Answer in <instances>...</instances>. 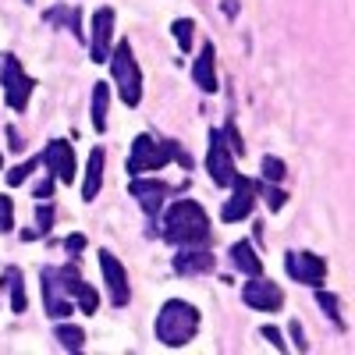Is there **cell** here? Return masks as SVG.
<instances>
[{
  "instance_id": "cell-33",
  "label": "cell",
  "mask_w": 355,
  "mask_h": 355,
  "mask_svg": "<svg viewBox=\"0 0 355 355\" xmlns=\"http://www.w3.org/2000/svg\"><path fill=\"white\" fill-rule=\"evenodd\" d=\"M288 334L295 341V352H309V341H306V331H302V320H288Z\"/></svg>"
},
{
  "instance_id": "cell-25",
  "label": "cell",
  "mask_w": 355,
  "mask_h": 355,
  "mask_svg": "<svg viewBox=\"0 0 355 355\" xmlns=\"http://www.w3.org/2000/svg\"><path fill=\"white\" fill-rule=\"evenodd\" d=\"M171 36H174V43H178L182 53H192V46H196V21L192 18H174L171 21Z\"/></svg>"
},
{
  "instance_id": "cell-36",
  "label": "cell",
  "mask_w": 355,
  "mask_h": 355,
  "mask_svg": "<svg viewBox=\"0 0 355 355\" xmlns=\"http://www.w3.org/2000/svg\"><path fill=\"white\" fill-rule=\"evenodd\" d=\"M53 185H57V178L46 171V178H43V182L33 189V192H36V199H50V196H53Z\"/></svg>"
},
{
  "instance_id": "cell-22",
  "label": "cell",
  "mask_w": 355,
  "mask_h": 355,
  "mask_svg": "<svg viewBox=\"0 0 355 355\" xmlns=\"http://www.w3.org/2000/svg\"><path fill=\"white\" fill-rule=\"evenodd\" d=\"M53 341L61 345L64 352H82V348H85V331L78 327V323L53 320Z\"/></svg>"
},
{
  "instance_id": "cell-18",
  "label": "cell",
  "mask_w": 355,
  "mask_h": 355,
  "mask_svg": "<svg viewBox=\"0 0 355 355\" xmlns=\"http://www.w3.org/2000/svg\"><path fill=\"white\" fill-rule=\"evenodd\" d=\"M103 164H107V150L103 146H93L89 150V160H85V182H82V199L93 202L103 189Z\"/></svg>"
},
{
  "instance_id": "cell-11",
  "label": "cell",
  "mask_w": 355,
  "mask_h": 355,
  "mask_svg": "<svg viewBox=\"0 0 355 355\" xmlns=\"http://www.w3.org/2000/svg\"><path fill=\"white\" fill-rule=\"evenodd\" d=\"M100 270H103V284H107V299L114 309H125L132 302V288H128V270L110 249H100Z\"/></svg>"
},
{
  "instance_id": "cell-20",
  "label": "cell",
  "mask_w": 355,
  "mask_h": 355,
  "mask_svg": "<svg viewBox=\"0 0 355 355\" xmlns=\"http://www.w3.org/2000/svg\"><path fill=\"white\" fill-rule=\"evenodd\" d=\"M227 256H231V266L234 270H242L245 277H259L263 274V259L256 256V245L252 242H234L231 249H227Z\"/></svg>"
},
{
  "instance_id": "cell-28",
  "label": "cell",
  "mask_w": 355,
  "mask_h": 355,
  "mask_svg": "<svg viewBox=\"0 0 355 355\" xmlns=\"http://www.w3.org/2000/svg\"><path fill=\"white\" fill-rule=\"evenodd\" d=\"M259 196L266 199V210H270V214H281L284 202H288L284 189H281V185H270V182H263V178H259Z\"/></svg>"
},
{
  "instance_id": "cell-37",
  "label": "cell",
  "mask_w": 355,
  "mask_h": 355,
  "mask_svg": "<svg viewBox=\"0 0 355 355\" xmlns=\"http://www.w3.org/2000/svg\"><path fill=\"white\" fill-rule=\"evenodd\" d=\"M220 11L227 18H239V0H220Z\"/></svg>"
},
{
  "instance_id": "cell-35",
  "label": "cell",
  "mask_w": 355,
  "mask_h": 355,
  "mask_svg": "<svg viewBox=\"0 0 355 355\" xmlns=\"http://www.w3.org/2000/svg\"><path fill=\"white\" fill-rule=\"evenodd\" d=\"M4 135H8V150H11V153H25V139H21V132H18L15 125H8Z\"/></svg>"
},
{
  "instance_id": "cell-19",
  "label": "cell",
  "mask_w": 355,
  "mask_h": 355,
  "mask_svg": "<svg viewBox=\"0 0 355 355\" xmlns=\"http://www.w3.org/2000/svg\"><path fill=\"white\" fill-rule=\"evenodd\" d=\"M43 21L50 28H71V36L78 43H85V28H82V8H64V4H53L43 11Z\"/></svg>"
},
{
  "instance_id": "cell-32",
  "label": "cell",
  "mask_w": 355,
  "mask_h": 355,
  "mask_svg": "<svg viewBox=\"0 0 355 355\" xmlns=\"http://www.w3.org/2000/svg\"><path fill=\"white\" fill-rule=\"evenodd\" d=\"M85 242H89V239H85L82 231H71L68 239H64V252H68V259H75V263H78V259H82V252H85Z\"/></svg>"
},
{
  "instance_id": "cell-8",
  "label": "cell",
  "mask_w": 355,
  "mask_h": 355,
  "mask_svg": "<svg viewBox=\"0 0 355 355\" xmlns=\"http://www.w3.org/2000/svg\"><path fill=\"white\" fill-rule=\"evenodd\" d=\"M206 171H210L217 189H231L234 174H239V167H234V153L227 150L220 128H210V135H206Z\"/></svg>"
},
{
  "instance_id": "cell-3",
  "label": "cell",
  "mask_w": 355,
  "mask_h": 355,
  "mask_svg": "<svg viewBox=\"0 0 355 355\" xmlns=\"http://www.w3.org/2000/svg\"><path fill=\"white\" fill-rule=\"evenodd\" d=\"M199 323H202V316H199V309L192 302L167 299L160 306L157 320H153V334H157V341L164 348H185L199 334Z\"/></svg>"
},
{
  "instance_id": "cell-12",
  "label": "cell",
  "mask_w": 355,
  "mask_h": 355,
  "mask_svg": "<svg viewBox=\"0 0 355 355\" xmlns=\"http://www.w3.org/2000/svg\"><path fill=\"white\" fill-rule=\"evenodd\" d=\"M284 274L295 281V284H309V288H320L323 277H327V263L316 252H299V249H288L284 252Z\"/></svg>"
},
{
  "instance_id": "cell-15",
  "label": "cell",
  "mask_w": 355,
  "mask_h": 355,
  "mask_svg": "<svg viewBox=\"0 0 355 355\" xmlns=\"http://www.w3.org/2000/svg\"><path fill=\"white\" fill-rule=\"evenodd\" d=\"M40 291H43V306H46V316L50 320H68L75 313V302H71V295L61 288V281H57L53 274V266H43L40 270Z\"/></svg>"
},
{
  "instance_id": "cell-26",
  "label": "cell",
  "mask_w": 355,
  "mask_h": 355,
  "mask_svg": "<svg viewBox=\"0 0 355 355\" xmlns=\"http://www.w3.org/2000/svg\"><path fill=\"white\" fill-rule=\"evenodd\" d=\"M284 174H288V164H284L281 157L266 153V157L259 160V178H263V182H270V185H281V182H284Z\"/></svg>"
},
{
  "instance_id": "cell-10",
  "label": "cell",
  "mask_w": 355,
  "mask_h": 355,
  "mask_svg": "<svg viewBox=\"0 0 355 355\" xmlns=\"http://www.w3.org/2000/svg\"><path fill=\"white\" fill-rule=\"evenodd\" d=\"M114 25H117V15L114 8H96L93 11V21H89V61L93 64H107L110 61V50H114Z\"/></svg>"
},
{
  "instance_id": "cell-27",
  "label": "cell",
  "mask_w": 355,
  "mask_h": 355,
  "mask_svg": "<svg viewBox=\"0 0 355 355\" xmlns=\"http://www.w3.org/2000/svg\"><path fill=\"white\" fill-rule=\"evenodd\" d=\"M53 224H57V206L50 202V199H43L40 206H36V234H40V239H46V234L53 231Z\"/></svg>"
},
{
  "instance_id": "cell-23",
  "label": "cell",
  "mask_w": 355,
  "mask_h": 355,
  "mask_svg": "<svg viewBox=\"0 0 355 355\" xmlns=\"http://www.w3.org/2000/svg\"><path fill=\"white\" fill-rule=\"evenodd\" d=\"M110 85L107 82H96L93 85V128L103 135L107 132V125H110Z\"/></svg>"
},
{
  "instance_id": "cell-24",
  "label": "cell",
  "mask_w": 355,
  "mask_h": 355,
  "mask_svg": "<svg viewBox=\"0 0 355 355\" xmlns=\"http://www.w3.org/2000/svg\"><path fill=\"white\" fill-rule=\"evenodd\" d=\"M313 291H316V302H320V309L327 313V320L334 323L338 331H348V323H345V316H341V299H338V295H334V291H327L323 284H320V288H313Z\"/></svg>"
},
{
  "instance_id": "cell-39",
  "label": "cell",
  "mask_w": 355,
  "mask_h": 355,
  "mask_svg": "<svg viewBox=\"0 0 355 355\" xmlns=\"http://www.w3.org/2000/svg\"><path fill=\"white\" fill-rule=\"evenodd\" d=\"M25 4H33V0H25Z\"/></svg>"
},
{
  "instance_id": "cell-5",
  "label": "cell",
  "mask_w": 355,
  "mask_h": 355,
  "mask_svg": "<svg viewBox=\"0 0 355 355\" xmlns=\"http://www.w3.org/2000/svg\"><path fill=\"white\" fill-rule=\"evenodd\" d=\"M185 185H171V182H164V178H153V174H139V178H132L128 182V192H132V199L142 206V214H146V220H150V234H153V227H157V220H160V210L164 206L182 192ZM157 239V234H153Z\"/></svg>"
},
{
  "instance_id": "cell-2",
  "label": "cell",
  "mask_w": 355,
  "mask_h": 355,
  "mask_svg": "<svg viewBox=\"0 0 355 355\" xmlns=\"http://www.w3.org/2000/svg\"><path fill=\"white\" fill-rule=\"evenodd\" d=\"M182 164L185 171H192V157L182 150V142H174V139H157L150 132H139L132 139V153H128V174L139 178V174H153V171H164L167 164Z\"/></svg>"
},
{
  "instance_id": "cell-9",
  "label": "cell",
  "mask_w": 355,
  "mask_h": 355,
  "mask_svg": "<svg viewBox=\"0 0 355 355\" xmlns=\"http://www.w3.org/2000/svg\"><path fill=\"white\" fill-rule=\"evenodd\" d=\"M53 274H57L61 288L71 295V302H75L85 316H93V313L100 309V295H96V288H93V284H89V281L82 277V270H78V263H75V259H68L64 266H53Z\"/></svg>"
},
{
  "instance_id": "cell-34",
  "label": "cell",
  "mask_w": 355,
  "mask_h": 355,
  "mask_svg": "<svg viewBox=\"0 0 355 355\" xmlns=\"http://www.w3.org/2000/svg\"><path fill=\"white\" fill-rule=\"evenodd\" d=\"M259 334H263L266 341L274 345V352H288V341H284V334L274 327V323H263V327H259Z\"/></svg>"
},
{
  "instance_id": "cell-38",
  "label": "cell",
  "mask_w": 355,
  "mask_h": 355,
  "mask_svg": "<svg viewBox=\"0 0 355 355\" xmlns=\"http://www.w3.org/2000/svg\"><path fill=\"white\" fill-rule=\"evenodd\" d=\"M0 171H4V153H0Z\"/></svg>"
},
{
  "instance_id": "cell-6",
  "label": "cell",
  "mask_w": 355,
  "mask_h": 355,
  "mask_svg": "<svg viewBox=\"0 0 355 355\" xmlns=\"http://www.w3.org/2000/svg\"><path fill=\"white\" fill-rule=\"evenodd\" d=\"M0 89H4V103L15 114L28 110V100H33L36 82L25 75V68H21V61L15 53H0Z\"/></svg>"
},
{
  "instance_id": "cell-14",
  "label": "cell",
  "mask_w": 355,
  "mask_h": 355,
  "mask_svg": "<svg viewBox=\"0 0 355 355\" xmlns=\"http://www.w3.org/2000/svg\"><path fill=\"white\" fill-rule=\"evenodd\" d=\"M242 302L256 313H281L284 309V288L259 277H249V284H242Z\"/></svg>"
},
{
  "instance_id": "cell-29",
  "label": "cell",
  "mask_w": 355,
  "mask_h": 355,
  "mask_svg": "<svg viewBox=\"0 0 355 355\" xmlns=\"http://www.w3.org/2000/svg\"><path fill=\"white\" fill-rule=\"evenodd\" d=\"M220 135H224L227 150H231L234 157H242V153H245V139H242V132H239V125H234V117H231V114H227V121H224Z\"/></svg>"
},
{
  "instance_id": "cell-21",
  "label": "cell",
  "mask_w": 355,
  "mask_h": 355,
  "mask_svg": "<svg viewBox=\"0 0 355 355\" xmlns=\"http://www.w3.org/2000/svg\"><path fill=\"white\" fill-rule=\"evenodd\" d=\"M0 281H4L8 295H11V313H25L28 309V291H25V277L18 266H4V274H0Z\"/></svg>"
},
{
  "instance_id": "cell-30",
  "label": "cell",
  "mask_w": 355,
  "mask_h": 355,
  "mask_svg": "<svg viewBox=\"0 0 355 355\" xmlns=\"http://www.w3.org/2000/svg\"><path fill=\"white\" fill-rule=\"evenodd\" d=\"M36 167H40V157H28V160H21L18 167H11V171H8V185H11V189L25 185L28 178H33V171H36Z\"/></svg>"
},
{
  "instance_id": "cell-4",
  "label": "cell",
  "mask_w": 355,
  "mask_h": 355,
  "mask_svg": "<svg viewBox=\"0 0 355 355\" xmlns=\"http://www.w3.org/2000/svg\"><path fill=\"white\" fill-rule=\"evenodd\" d=\"M110 78H114V93L121 96V103L135 110L142 103V68L135 61V50L128 40H117L110 50Z\"/></svg>"
},
{
  "instance_id": "cell-17",
  "label": "cell",
  "mask_w": 355,
  "mask_h": 355,
  "mask_svg": "<svg viewBox=\"0 0 355 355\" xmlns=\"http://www.w3.org/2000/svg\"><path fill=\"white\" fill-rule=\"evenodd\" d=\"M192 82L199 85V93H206V96H214L220 89V78H217V46L210 40L199 46V57L192 61Z\"/></svg>"
},
{
  "instance_id": "cell-13",
  "label": "cell",
  "mask_w": 355,
  "mask_h": 355,
  "mask_svg": "<svg viewBox=\"0 0 355 355\" xmlns=\"http://www.w3.org/2000/svg\"><path fill=\"white\" fill-rule=\"evenodd\" d=\"M40 164H43L61 185H71V182H75L78 157H75V146H71L68 139H50L46 150L40 153Z\"/></svg>"
},
{
  "instance_id": "cell-1",
  "label": "cell",
  "mask_w": 355,
  "mask_h": 355,
  "mask_svg": "<svg viewBox=\"0 0 355 355\" xmlns=\"http://www.w3.org/2000/svg\"><path fill=\"white\" fill-rule=\"evenodd\" d=\"M157 224L164 227L157 234L167 245H174V249H206L210 239H214L210 214H206L196 199H171L160 210Z\"/></svg>"
},
{
  "instance_id": "cell-7",
  "label": "cell",
  "mask_w": 355,
  "mask_h": 355,
  "mask_svg": "<svg viewBox=\"0 0 355 355\" xmlns=\"http://www.w3.org/2000/svg\"><path fill=\"white\" fill-rule=\"evenodd\" d=\"M256 196H259V178L234 174L231 196H227V202L220 206V220H224V224H239V220H245V217L256 210Z\"/></svg>"
},
{
  "instance_id": "cell-16",
  "label": "cell",
  "mask_w": 355,
  "mask_h": 355,
  "mask_svg": "<svg viewBox=\"0 0 355 355\" xmlns=\"http://www.w3.org/2000/svg\"><path fill=\"white\" fill-rule=\"evenodd\" d=\"M171 266H174L178 277H206V274L217 270V256L210 252V245L206 249H178Z\"/></svg>"
},
{
  "instance_id": "cell-31",
  "label": "cell",
  "mask_w": 355,
  "mask_h": 355,
  "mask_svg": "<svg viewBox=\"0 0 355 355\" xmlns=\"http://www.w3.org/2000/svg\"><path fill=\"white\" fill-rule=\"evenodd\" d=\"M11 231H15V199L0 196V234H11Z\"/></svg>"
}]
</instances>
